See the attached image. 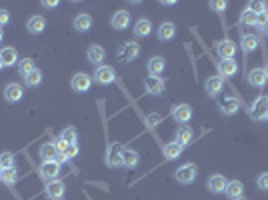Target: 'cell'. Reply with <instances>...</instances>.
Listing matches in <instances>:
<instances>
[{"label": "cell", "mask_w": 268, "mask_h": 200, "mask_svg": "<svg viewBox=\"0 0 268 200\" xmlns=\"http://www.w3.org/2000/svg\"><path fill=\"white\" fill-rule=\"evenodd\" d=\"M0 58H2L4 66L18 64V52H16V48H12V46H6V48L0 50Z\"/></svg>", "instance_id": "cell-30"}, {"label": "cell", "mask_w": 268, "mask_h": 200, "mask_svg": "<svg viewBox=\"0 0 268 200\" xmlns=\"http://www.w3.org/2000/svg\"><path fill=\"white\" fill-rule=\"evenodd\" d=\"M0 164H2V170L4 168H14L16 166V158L12 152H2L0 154Z\"/></svg>", "instance_id": "cell-35"}, {"label": "cell", "mask_w": 268, "mask_h": 200, "mask_svg": "<svg viewBox=\"0 0 268 200\" xmlns=\"http://www.w3.org/2000/svg\"><path fill=\"white\" fill-rule=\"evenodd\" d=\"M46 196L50 200H64V192H66V184L62 180H52L46 184Z\"/></svg>", "instance_id": "cell-7"}, {"label": "cell", "mask_w": 268, "mask_h": 200, "mask_svg": "<svg viewBox=\"0 0 268 200\" xmlns=\"http://www.w3.org/2000/svg\"><path fill=\"white\" fill-rule=\"evenodd\" d=\"M2 38H4V32H2V28H0V42H2Z\"/></svg>", "instance_id": "cell-48"}, {"label": "cell", "mask_w": 268, "mask_h": 200, "mask_svg": "<svg viewBox=\"0 0 268 200\" xmlns=\"http://www.w3.org/2000/svg\"><path fill=\"white\" fill-rule=\"evenodd\" d=\"M266 112H268V100H266V96H258L252 102V106H250V118L256 120V122L264 120Z\"/></svg>", "instance_id": "cell-5"}, {"label": "cell", "mask_w": 268, "mask_h": 200, "mask_svg": "<svg viewBox=\"0 0 268 200\" xmlns=\"http://www.w3.org/2000/svg\"><path fill=\"white\" fill-rule=\"evenodd\" d=\"M192 140H194V132H192V128H190L188 124H182V126L176 130V142L186 148Z\"/></svg>", "instance_id": "cell-21"}, {"label": "cell", "mask_w": 268, "mask_h": 200, "mask_svg": "<svg viewBox=\"0 0 268 200\" xmlns=\"http://www.w3.org/2000/svg\"><path fill=\"white\" fill-rule=\"evenodd\" d=\"M122 150L124 146L120 142H110L106 148V164L110 168H120L122 166Z\"/></svg>", "instance_id": "cell-3"}, {"label": "cell", "mask_w": 268, "mask_h": 200, "mask_svg": "<svg viewBox=\"0 0 268 200\" xmlns=\"http://www.w3.org/2000/svg\"><path fill=\"white\" fill-rule=\"evenodd\" d=\"M114 80H116V70L112 68V66H108V64L96 66V70L92 74V82H96V84H100V86H108Z\"/></svg>", "instance_id": "cell-2"}, {"label": "cell", "mask_w": 268, "mask_h": 200, "mask_svg": "<svg viewBox=\"0 0 268 200\" xmlns=\"http://www.w3.org/2000/svg\"><path fill=\"white\" fill-rule=\"evenodd\" d=\"M264 70H266V74H268V66H266V68H264Z\"/></svg>", "instance_id": "cell-51"}, {"label": "cell", "mask_w": 268, "mask_h": 200, "mask_svg": "<svg viewBox=\"0 0 268 200\" xmlns=\"http://www.w3.org/2000/svg\"><path fill=\"white\" fill-rule=\"evenodd\" d=\"M86 58L90 64H96V66H102V60L106 58V52H104V48L102 46H98V44H90L88 50H86Z\"/></svg>", "instance_id": "cell-15"}, {"label": "cell", "mask_w": 268, "mask_h": 200, "mask_svg": "<svg viewBox=\"0 0 268 200\" xmlns=\"http://www.w3.org/2000/svg\"><path fill=\"white\" fill-rule=\"evenodd\" d=\"M240 44H242L244 54H250V52H254V50L258 48L260 38H258L256 34H244V36H242V40H240Z\"/></svg>", "instance_id": "cell-29"}, {"label": "cell", "mask_w": 268, "mask_h": 200, "mask_svg": "<svg viewBox=\"0 0 268 200\" xmlns=\"http://www.w3.org/2000/svg\"><path fill=\"white\" fill-rule=\"evenodd\" d=\"M0 180H2V184H6V186H14L16 182H18V170H16V166L14 168H4L2 174H0Z\"/></svg>", "instance_id": "cell-31"}, {"label": "cell", "mask_w": 268, "mask_h": 200, "mask_svg": "<svg viewBox=\"0 0 268 200\" xmlns=\"http://www.w3.org/2000/svg\"><path fill=\"white\" fill-rule=\"evenodd\" d=\"M236 200H246V198H236Z\"/></svg>", "instance_id": "cell-52"}, {"label": "cell", "mask_w": 268, "mask_h": 200, "mask_svg": "<svg viewBox=\"0 0 268 200\" xmlns=\"http://www.w3.org/2000/svg\"><path fill=\"white\" fill-rule=\"evenodd\" d=\"M56 156H58V148H56L54 142H44L40 146V158H42V162H52V160H56Z\"/></svg>", "instance_id": "cell-23"}, {"label": "cell", "mask_w": 268, "mask_h": 200, "mask_svg": "<svg viewBox=\"0 0 268 200\" xmlns=\"http://www.w3.org/2000/svg\"><path fill=\"white\" fill-rule=\"evenodd\" d=\"M206 186L212 194H224L226 192V186H228V180L222 176V174H212L206 182Z\"/></svg>", "instance_id": "cell-9"}, {"label": "cell", "mask_w": 268, "mask_h": 200, "mask_svg": "<svg viewBox=\"0 0 268 200\" xmlns=\"http://www.w3.org/2000/svg\"><path fill=\"white\" fill-rule=\"evenodd\" d=\"M4 68V62H2V58H0V70H2Z\"/></svg>", "instance_id": "cell-49"}, {"label": "cell", "mask_w": 268, "mask_h": 200, "mask_svg": "<svg viewBox=\"0 0 268 200\" xmlns=\"http://www.w3.org/2000/svg\"><path fill=\"white\" fill-rule=\"evenodd\" d=\"M204 88H206V94L208 96H218L220 92H222V88H224V78H220V76H210L206 82H204Z\"/></svg>", "instance_id": "cell-16"}, {"label": "cell", "mask_w": 268, "mask_h": 200, "mask_svg": "<svg viewBox=\"0 0 268 200\" xmlns=\"http://www.w3.org/2000/svg\"><path fill=\"white\" fill-rule=\"evenodd\" d=\"M8 22H10V12L4 10V8H0V28L6 26Z\"/></svg>", "instance_id": "cell-41"}, {"label": "cell", "mask_w": 268, "mask_h": 200, "mask_svg": "<svg viewBox=\"0 0 268 200\" xmlns=\"http://www.w3.org/2000/svg\"><path fill=\"white\" fill-rule=\"evenodd\" d=\"M60 138L66 142V144H76L78 140V130L74 126H66L62 132H60Z\"/></svg>", "instance_id": "cell-32"}, {"label": "cell", "mask_w": 268, "mask_h": 200, "mask_svg": "<svg viewBox=\"0 0 268 200\" xmlns=\"http://www.w3.org/2000/svg\"><path fill=\"white\" fill-rule=\"evenodd\" d=\"M256 186L260 190H268V172H262L258 178H256Z\"/></svg>", "instance_id": "cell-38"}, {"label": "cell", "mask_w": 268, "mask_h": 200, "mask_svg": "<svg viewBox=\"0 0 268 200\" xmlns=\"http://www.w3.org/2000/svg\"><path fill=\"white\" fill-rule=\"evenodd\" d=\"M40 176H42L46 182L58 180V176H60V164H58L56 160H52V162H42V164H40Z\"/></svg>", "instance_id": "cell-6"}, {"label": "cell", "mask_w": 268, "mask_h": 200, "mask_svg": "<svg viewBox=\"0 0 268 200\" xmlns=\"http://www.w3.org/2000/svg\"><path fill=\"white\" fill-rule=\"evenodd\" d=\"M260 30H262V34H264V36H268V22H266V24H262V26H260Z\"/></svg>", "instance_id": "cell-46"}, {"label": "cell", "mask_w": 268, "mask_h": 200, "mask_svg": "<svg viewBox=\"0 0 268 200\" xmlns=\"http://www.w3.org/2000/svg\"><path fill=\"white\" fill-rule=\"evenodd\" d=\"M182 150H184V146L178 144L176 140H172V142H168V144L164 146L162 152H164V158H166V160H174V158H178V156L182 154Z\"/></svg>", "instance_id": "cell-28"}, {"label": "cell", "mask_w": 268, "mask_h": 200, "mask_svg": "<svg viewBox=\"0 0 268 200\" xmlns=\"http://www.w3.org/2000/svg\"><path fill=\"white\" fill-rule=\"evenodd\" d=\"M0 174H2V164H0Z\"/></svg>", "instance_id": "cell-50"}, {"label": "cell", "mask_w": 268, "mask_h": 200, "mask_svg": "<svg viewBox=\"0 0 268 200\" xmlns=\"http://www.w3.org/2000/svg\"><path fill=\"white\" fill-rule=\"evenodd\" d=\"M216 52H218V56L222 60H232L234 54H236V44H234L230 38H224L216 44Z\"/></svg>", "instance_id": "cell-8"}, {"label": "cell", "mask_w": 268, "mask_h": 200, "mask_svg": "<svg viewBox=\"0 0 268 200\" xmlns=\"http://www.w3.org/2000/svg\"><path fill=\"white\" fill-rule=\"evenodd\" d=\"M266 120H268V112H266Z\"/></svg>", "instance_id": "cell-53"}, {"label": "cell", "mask_w": 268, "mask_h": 200, "mask_svg": "<svg viewBox=\"0 0 268 200\" xmlns=\"http://www.w3.org/2000/svg\"><path fill=\"white\" fill-rule=\"evenodd\" d=\"M110 24H112L114 30H124V28H128V24H130V12H126V10L114 12L112 18H110Z\"/></svg>", "instance_id": "cell-17"}, {"label": "cell", "mask_w": 268, "mask_h": 200, "mask_svg": "<svg viewBox=\"0 0 268 200\" xmlns=\"http://www.w3.org/2000/svg\"><path fill=\"white\" fill-rule=\"evenodd\" d=\"M266 100H268V96H266Z\"/></svg>", "instance_id": "cell-54"}, {"label": "cell", "mask_w": 268, "mask_h": 200, "mask_svg": "<svg viewBox=\"0 0 268 200\" xmlns=\"http://www.w3.org/2000/svg\"><path fill=\"white\" fill-rule=\"evenodd\" d=\"M266 22H268V12L256 14V26H262V24H266Z\"/></svg>", "instance_id": "cell-43"}, {"label": "cell", "mask_w": 268, "mask_h": 200, "mask_svg": "<svg viewBox=\"0 0 268 200\" xmlns=\"http://www.w3.org/2000/svg\"><path fill=\"white\" fill-rule=\"evenodd\" d=\"M24 82H26V86H30V88H34V86H38L40 82H42V72L36 68V70H32L30 74H26L24 76Z\"/></svg>", "instance_id": "cell-34"}, {"label": "cell", "mask_w": 268, "mask_h": 200, "mask_svg": "<svg viewBox=\"0 0 268 200\" xmlns=\"http://www.w3.org/2000/svg\"><path fill=\"white\" fill-rule=\"evenodd\" d=\"M138 54H140V46H138L136 42H124V44H122V48L118 50V58H120V60H124V62L134 60Z\"/></svg>", "instance_id": "cell-12"}, {"label": "cell", "mask_w": 268, "mask_h": 200, "mask_svg": "<svg viewBox=\"0 0 268 200\" xmlns=\"http://www.w3.org/2000/svg\"><path fill=\"white\" fill-rule=\"evenodd\" d=\"M138 162H140V156H138L136 150H132V148H124L122 150V166H124V168H130V170L136 168Z\"/></svg>", "instance_id": "cell-20"}, {"label": "cell", "mask_w": 268, "mask_h": 200, "mask_svg": "<svg viewBox=\"0 0 268 200\" xmlns=\"http://www.w3.org/2000/svg\"><path fill=\"white\" fill-rule=\"evenodd\" d=\"M162 122V116L160 114H156V112H152V114H148L146 116V124L152 128V126H156V124H160Z\"/></svg>", "instance_id": "cell-37"}, {"label": "cell", "mask_w": 268, "mask_h": 200, "mask_svg": "<svg viewBox=\"0 0 268 200\" xmlns=\"http://www.w3.org/2000/svg\"><path fill=\"white\" fill-rule=\"evenodd\" d=\"M74 28H76L78 32H88V30L92 28V16L86 14V12L78 14L76 18H74Z\"/></svg>", "instance_id": "cell-27"}, {"label": "cell", "mask_w": 268, "mask_h": 200, "mask_svg": "<svg viewBox=\"0 0 268 200\" xmlns=\"http://www.w3.org/2000/svg\"><path fill=\"white\" fill-rule=\"evenodd\" d=\"M144 88L148 94H152V96H160L164 92V80L160 76H148L144 80Z\"/></svg>", "instance_id": "cell-14"}, {"label": "cell", "mask_w": 268, "mask_h": 200, "mask_svg": "<svg viewBox=\"0 0 268 200\" xmlns=\"http://www.w3.org/2000/svg\"><path fill=\"white\" fill-rule=\"evenodd\" d=\"M26 28H28L30 34H42L44 28H46V18H44V16H40V14L30 16L28 22H26Z\"/></svg>", "instance_id": "cell-18"}, {"label": "cell", "mask_w": 268, "mask_h": 200, "mask_svg": "<svg viewBox=\"0 0 268 200\" xmlns=\"http://www.w3.org/2000/svg\"><path fill=\"white\" fill-rule=\"evenodd\" d=\"M150 32H152V22H150L148 18H140V20L134 22V34H136L138 38L150 36Z\"/></svg>", "instance_id": "cell-24"}, {"label": "cell", "mask_w": 268, "mask_h": 200, "mask_svg": "<svg viewBox=\"0 0 268 200\" xmlns=\"http://www.w3.org/2000/svg\"><path fill=\"white\" fill-rule=\"evenodd\" d=\"M18 72L22 74V76H26V74H30L32 70H36V66H34V60L32 58H22V60H18Z\"/></svg>", "instance_id": "cell-33"}, {"label": "cell", "mask_w": 268, "mask_h": 200, "mask_svg": "<svg viewBox=\"0 0 268 200\" xmlns=\"http://www.w3.org/2000/svg\"><path fill=\"white\" fill-rule=\"evenodd\" d=\"M158 40H162V42H166V40H172L174 38V34H176V24L174 22H162L160 26H158Z\"/></svg>", "instance_id": "cell-22"}, {"label": "cell", "mask_w": 268, "mask_h": 200, "mask_svg": "<svg viewBox=\"0 0 268 200\" xmlns=\"http://www.w3.org/2000/svg\"><path fill=\"white\" fill-rule=\"evenodd\" d=\"M42 6L44 8H56L58 6V0H42Z\"/></svg>", "instance_id": "cell-45"}, {"label": "cell", "mask_w": 268, "mask_h": 200, "mask_svg": "<svg viewBox=\"0 0 268 200\" xmlns=\"http://www.w3.org/2000/svg\"><path fill=\"white\" fill-rule=\"evenodd\" d=\"M248 10H252L254 14H260V12L266 10V4H264V2H256V0H254V2L248 4Z\"/></svg>", "instance_id": "cell-40"}, {"label": "cell", "mask_w": 268, "mask_h": 200, "mask_svg": "<svg viewBox=\"0 0 268 200\" xmlns=\"http://www.w3.org/2000/svg\"><path fill=\"white\" fill-rule=\"evenodd\" d=\"M70 86L74 92H88V88L92 86V76L86 72H76L70 80Z\"/></svg>", "instance_id": "cell-4"}, {"label": "cell", "mask_w": 268, "mask_h": 200, "mask_svg": "<svg viewBox=\"0 0 268 200\" xmlns=\"http://www.w3.org/2000/svg\"><path fill=\"white\" fill-rule=\"evenodd\" d=\"M196 174H198L196 164L194 162H184L176 168L174 178L180 182V184H192V182L196 180Z\"/></svg>", "instance_id": "cell-1"}, {"label": "cell", "mask_w": 268, "mask_h": 200, "mask_svg": "<svg viewBox=\"0 0 268 200\" xmlns=\"http://www.w3.org/2000/svg\"><path fill=\"white\" fill-rule=\"evenodd\" d=\"M226 6H228V2H224V0H214V2H210V8L216 10V12H220V14L226 10Z\"/></svg>", "instance_id": "cell-39"}, {"label": "cell", "mask_w": 268, "mask_h": 200, "mask_svg": "<svg viewBox=\"0 0 268 200\" xmlns=\"http://www.w3.org/2000/svg\"><path fill=\"white\" fill-rule=\"evenodd\" d=\"M22 96H24V90H22V86L18 84V82H10V84H6V88H4L6 102L16 104V102H20V100H22Z\"/></svg>", "instance_id": "cell-10"}, {"label": "cell", "mask_w": 268, "mask_h": 200, "mask_svg": "<svg viewBox=\"0 0 268 200\" xmlns=\"http://www.w3.org/2000/svg\"><path fill=\"white\" fill-rule=\"evenodd\" d=\"M216 68H218V76L220 78H226V76H234V74H236L238 64H236V60H234V58L232 60H220Z\"/></svg>", "instance_id": "cell-19"}, {"label": "cell", "mask_w": 268, "mask_h": 200, "mask_svg": "<svg viewBox=\"0 0 268 200\" xmlns=\"http://www.w3.org/2000/svg\"><path fill=\"white\" fill-rule=\"evenodd\" d=\"M172 118L182 126V124H186L190 118H192V108L190 104H176L172 108Z\"/></svg>", "instance_id": "cell-11"}, {"label": "cell", "mask_w": 268, "mask_h": 200, "mask_svg": "<svg viewBox=\"0 0 268 200\" xmlns=\"http://www.w3.org/2000/svg\"><path fill=\"white\" fill-rule=\"evenodd\" d=\"M148 72L152 74V76H160L162 72H164V68H166V60L162 58V56H152L148 60Z\"/></svg>", "instance_id": "cell-25"}, {"label": "cell", "mask_w": 268, "mask_h": 200, "mask_svg": "<svg viewBox=\"0 0 268 200\" xmlns=\"http://www.w3.org/2000/svg\"><path fill=\"white\" fill-rule=\"evenodd\" d=\"M54 144H56V148H58V152H66V148L70 146V144H66V142H64L62 138H58V140H56Z\"/></svg>", "instance_id": "cell-44"}, {"label": "cell", "mask_w": 268, "mask_h": 200, "mask_svg": "<svg viewBox=\"0 0 268 200\" xmlns=\"http://www.w3.org/2000/svg\"><path fill=\"white\" fill-rule=\"evenodd\" d=\"M240 24H248V26H252V24H256V14H254L252 10H248V8H244V12L240 14Z\"/></svg>", "instance_id": "cell-36"}, {"label": "cell", "mask_w": 268, "mask_h": 200, "mask_svg": "<svg viewBox=\"0 0 268 200\" xmlns=\"http://www.w3.org/2000/svg\"><path fill=\"white\" fill-rule=\"evenodd\" d=\"M64 154H66V158H68V160H72V158L78 154V144H70L68 148H66Z\"/></svg>", "instance_id": "cell-42"}, {"label": "cell", "mask_w": 268, "mask_h": 200, "mask_svg": "<svg viewBox=\"0 0 268 200\" xmlns=\"http://www.w3.org/2000/svg\"><path fill=\"white\" fill-rule=\"evenodd\" d=\"M248 82H250V86H254V88H264L266 82H268L266 70L264 68H252L248 72Z\"/></svg>", "instance_id": "cell-13"}, {"label": "cell", "mask_w": 268, "mask_h": 200, "mask_svg": "<svg viewBox=\"0 0 268 200\" xmlns=\"http://www.w3.org/2000/svg\"><path fill=\"white\" fill-rule=\"evenodd\" d=\"M162 4H164V6H174V0H164Z\"/></svg>", "instance_id": "cell-47"}, {"label": "cell", "mask_w": 268, "mask_h": 200, "mask_svg": "<svg viewBox=\"0 0 268 200\" xmlns=\"http://www.w3.org/2000/svg\"><path fill=\"white\" fill-rule=\"evenodd\" d=\"M242 192H244V184H242V182L240 180H230L224 194L230 200H236V198H242Z\"/></svg>", "instance_id": "cell-26"}]
</instances>
